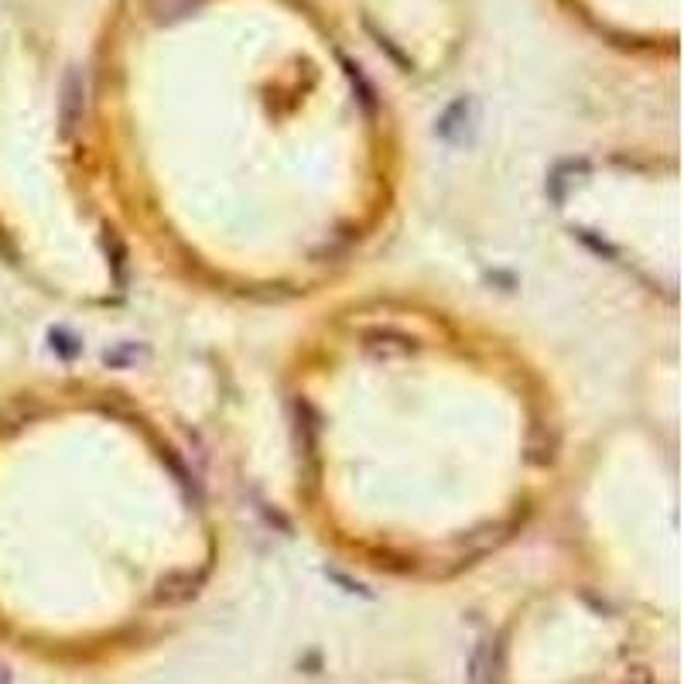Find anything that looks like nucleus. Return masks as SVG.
<instances>
[{"label":"nucleus","mask_w":684,"mask_h":684,"mask_svg":"<svg viewBox=\"0 0 684 684\" xmlns=\"http://www.w3.org/2000/svg\"><path fill=\"white\" fill-rule=\"evenodd\" d=\"M192 4H196V0H151L158 18H182Z\"/></svg>","instance_id":"nucleus-1"}]
</instances>
